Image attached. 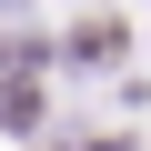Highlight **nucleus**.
<instances>
[{
    "instance_id": "f257e3e1",
    "label": "nucleus",
    "mask_w": 151,
    "mask_h": 151,
    "mask_svg": "<svg viewBox=\"0 0 151 151\" xmlns=\"http://www.w3.org/2000/svg\"><path fill=\"white\" fill-rule=\"evenodd\" d=\"M70 60H121V20H111V10L81 20V30H70Z\"/></svg>"
},
{
    "instance_id": "f03ea898",
    "label": "nucleus",
    "mask_w": 151,
    "mask_h": 151,
    "mask_svg": "<svg viewBox=\"0 0 151 151\" xmlns=\"http://www.w3.org/2000/svg\"><path fill=\"white\" fill-rule=\"evenodd\" d=\"M0 121H10V131H30V121H40V91H30V81H10V91H0Z\"/></svg>"
}]
</instances>
